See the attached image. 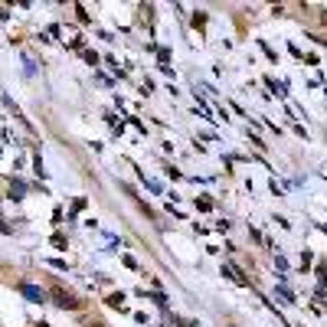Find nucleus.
Instances as JSON below:
<instances>
[{
	"label": "nucleus",
	"instance_id": "obj_1",
	"mask_svg": "<svg viewBox=\"0 0 327 327\" xmlns=\"http://www.w3.org/2000/svg\"><path fill=\"white\" fill-rule=\"evenodd\" d=\"M53 301H56V305H59V307H79V301H76V298H72V294H65L62 288H59V285H56V288H53Z\"/></svg>",
	"mask_w": 327,
	"mask_h": 327
},
{
	"label": "nucleus",
	"instance_id": "obj_2",
	"mask_svg": "<svg viewBox=\"0 0 327 327\" xmlns=\"http://www.w3.org/2000/svg\"><path fill=\"white\" fill-rule=\"evenodd\" d=\"M193 26L203 33V26H206V17H203V13H200V17H193Z\"/></svg>",
	"mask_w": 327,
	"mask_h": 327
},
{
	"label": "nucleus",
	"instance_id": "obj_3",
	"mask_svg": "<svg viewBox=\"0 0 327 327\" xmlns=\"http://www.w3.org/2000/svg\"><path fill=\"white\" fill-rule=\"evenodd\" d=\"M0 232H3V236L10 232V223H7V219H0Z\"/></svg>",
	"mask_w": 327,
	"mask_h": 327
},
{
	"label": "nucleus",
	"instance_id": "obj_4",
	"mask_svg": "<svg viewBox=\"0 0 327 327\" xmlns=\"http://www.w3.org/2000/svg\"><path fill=\"white\" fill-rule=\"evenodd\" d=\"M88 327H105V324H102V321H92V324H88Z\"/></svg>",
	"mask_w": 327,
	"mask_h": 327
}]
</instances>
